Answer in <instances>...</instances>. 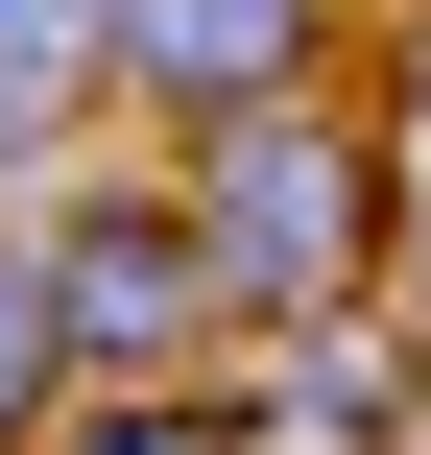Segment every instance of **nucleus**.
<instances>
[{"instance_id": "6", "label": "nucleus", "mask_w": 431, "mask_h": 455, "mask_svg": "<svg viewBox=\"0 0 431 455\" xmlns=\"http://www.w3.org/2000/svg\"><path fill=\"white\" fill-rule=\"evenodd\" d=\"M48 455H240V384H72Z\"/></svg>"}, {"instance_id": "3", "label": "nucleus", "mask_w": 431, "mask_h": 455, "mask_svg": "<svg viewBox=\"0 0 431 455\" xmlns=\"http://www.w3.org/2000/svg\"><path fill=\"white\" fill-rule=\"evenodd\" d=\"M336 48H360V0H120V120L216 144L264 96H336Z\"/></svg>"}, {"instance_id": "1", "label": "nucleus", "mask_w": 431, "mask_h": 455, "mask_svg": "<svg viewBox=\"0 0 431 455\" xmlns=\"http://www.w3.org/2000/svg\"><path fill=\"white\" fill-rule=\"evenodd\" d=\"M168 168H192V240H216V312L240 336H336V312L408 288V168H384L360 96H264V120H216Z\"/></svg>"}, {"instance_id": "5", "label": "nucleus", "mask_w": 431, "mask_h": 455, "mask_svg": "<svg viewBox=\"0 0 431 455\" xmlns=\"http://www.w3.org/2000/svg\"><path fill=\"white\" fill-rule=\"evenodd\" d=\"M120 120V0H0V216Z\"/></svg>"}, {"instance_id": "4", "label": "nucleus", "mask_w": 431, "mask_h": 455, "mask_svg": "<svg viewBox=\"0 0 431 455\" xmlns=\"http://www.w3.org/2000/svg\"><path fill=\"white\" fill-rule=\"evenodd\" d=\"M431 360L408 312H336V336H264V384H240V455H408Z\"/></svg>"}, {"instance_id": "7", "label": "nucleus", "mask_w": 431, "mask_h": 455, "mask_svg": "<svg viewBox=\"0 0 431 455\" xmlns=\"http://www.w3.org/2000/svg\"><path fill=\"white\" fill-rule=\"evenodd\" d=\"M48 408H72V336H48V264L0 216V455H48Z\"/></svg>"}, {"instance_id": "2", "label": "nucleus", "mask_w": 431, "mask_h": 455, "mask_svg": "<svg viewBox=\"0 0 431 455\" xmlns=\"http://www.w3.org/2000/svg\"><path fill=\"white\" fill-rule=\"evenodd\" d=\"M24 264H48V336L72 384H192L240 312H216V240H192V168H96V192H24Z\"/></svg>"}]
</instances>
